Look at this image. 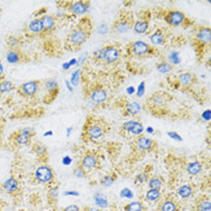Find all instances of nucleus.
<instances>
[{
	"label": "nucleus",
	"mask_w": 211,
	"mask_h": 211,
	"mask_svg": "<svg viewBox=\"0 0 211 211\" xmlns=\"http://www.w3.org/2000/svg\"><path fill=\"white\" fill-rule=\"evenodd\" d=\"M124 55L127 60H147L159 58L164 55L158 47L143 40H135L127 43Z\"/></svg>",
	"instance_id": "7ed1b4c3"
},
{
	"label": "nucleus",
	"mask_w": 211,
	"mask_h": 211,
	"mask_svg": "<svg viewBox=\"0 0 211 211\" xmlns=\"http://www.w3.org/2000/svg\"><path fill=\"white\" fill-rule=\"evenodd\" d=\"M93 28L90 18H82L67 35L65 41V48L70 51L79 50L90 37Z\"/></svg>",
	"instance_id": "20e7f679"
},
{
	"label": "nucleus",
	"mask_w": 211,
	"mask_h": 211,
	"mask_svg": "<svg viewBox=\"0 0 211 211\" xmlns=\"http://www.w3.org/2000/svg\"><path fill=\"white\" fill-rule=\"evenodd\" d=\"M95 199L97 204L102 207H106L107 206V200L104 196L100 195H97Z\"/></svg>",
	"instance_id": "c756f323"
},
{
	"label": "nucleus",
	"mask_w": 211,
	"mask_h": 211,
	"mask_svg": "<svg viewBox=\"0 0 211 211\" xmlns=\"http://www.w3.org/2000/svg\"><path fill=\"white\" fill-rule=\"evenodd\" d=\"M173 65L176 67V65L179 64L180 62V57L179 52H174L170 55L169 57L167 58Z\"/></svg>",
	"instance_id": "bb28decb"
},
{
	"label": "nucleus",
	"mask_w": 211,
	"mask_h": 211,
	"mask_svg": "<svg viewBox=\"0 0 211 211\" xmlns=\"http://www.w3.org/2000/svg\"><path fill=\"white\" fill-rule=\"evenodd\" d=\"M159 193L156 189H153L149 191L147 193V196L150 200H154L159 196Z\"/></svg>",
	"instance_id": "473e14b6"
},
{
	"label": "nucleus",
	"mask_w": 211,
	"mask_h": 211,
	"mask_svg": "<svg viewBox=\"0 0 211 211\" xmlns=\"http://www.w3.org/2000/svg\"><path fill=\"white\" fill-rule=\"evenodd\" d=\"M31 134V131L30 130V129L24 128L17 137V141L19 144H26L29 141Z\"/></svg>",
	"instance_id": "5701e85b"
},
{
	"label": "nucleus",
	"mask_w": 211,
	"mask_h": 211,
	"mask_svg": "<svg viewBox=\"0 0 211 211\" xmlns=\"http://www.w3.org/2000/svg\"><path fill=\"white\" fill-rule=\"evenodd\" d=\"M179 193L183 197H188L191 193V189L187 186H183L180 188Z\"/></svg>",
	"instance_id": "2f4dec72"
},
{
	"label": "nucleus",
	"mask_w": 211,
	"mask_h": 211,
	"mask_svg": "<svg viewBox=\"0 0 211 211\" xmlns=\"http://www.w3.org/2000/svg\"><path fill=\"white\" fill-rule=\"evenodd\" d=\"M18 185L14 179H10L6 181L4 184L5 188L8 191H13L16 189Z\"/></svg>",
	"instance_id": "cd10ccee"
},
{
	"label": "nucleus",
	"mask_w": 211,
	"mask_h": 211,
	"mask_svg": "<svg viewBox=\"0 0 211 211\" xmlns=\"http://www.w3.org/2000/svg\"><path fill=\"white\" fill-rule=\"evenodd\" d=\"M24 33L26 36H34L42 34L43 26L40 18H35L30 22L24 28Z\"/></svg>",
	"instance_id": "9d476101"
},
{
	"label": "nucleus",
	"mask_w": 211,
	"mask_h": 211,
	"mask_svg": "<svg viewBox=\"0 0 211 211\" xmlns=\"http://www.w3.org/2000/svg\"><path fill=\"white\" fill-rule=\"evenodd\" d=\"M201 169V165L198 162H194L190 164L188 167V171L192 175L198 173Z\"/></svg>",
	"instance_id": "c85d7f7f"
},
{
	"label": "nucleus",
	"mask_w": 211,
	"mask_h": 211,
	"mask_svg": "<svg viewBox=\"0 0 211 211\" xmlns=\"http://www.w3.org/2000/svg\"><path fill=\"white\" fill-rule=\"evenodd\" d=\"M80 72L79 70H77L73 72L71 78V82L73 85L76 86L79 83Z\"/></svg>",
	"instance_id": "7c9ffc66"
},
{
	"label": "nucleus",
	"mask_w": 211,
	"mask_h": 211,
	"mask_svg": "<svg viewBox=\"0 0 211 211\" xmlns=\"http://www.w3.org/2000/svg\"><path fill=\"white\" fill-rule=\"evenodd\" d=\"M175 207L174 204L171 202H167L164 205L163 207V211H174Z\"/></svg>",
	"instance_id": "f704fd0d"
},
{
	"label": "nucleus",
	"mask_w": 211,
	"mask_h": 211,
	"mask_svg": "<svg viewBox=\"0 0 211 211\" xmlns=\"http://www.w3.org/2000/svg\"><path fill=\"white\" fill-rule=\"evenodd\" d=\"M4 78V69H3V64L0 60V79L2 80H3Z\"/></svg>",
	"instance_id": "79ce46f5"
},
{
	"label": "nucleus",
	"mask_w": 211,
	"mask_h": 211,
	"mask_svg": "<svg viewBox=\"0 0 211 211\" xmlns=\"http://www.w3.org/2000/svg\"><path fill=\"white\" fill-rule=\"evenodd\" d=\"M97 163V160L94 156L91 155H88L83 158V165L85 168H90L94 167Z\"/></svg>",
	"instance_id": "b1692460"
},
{
	"label": "nucleus",
	"mask_w": 211,
	"mask_h": 211,
	"mask_svg": "<svg viewBox=\"0 0 211 211\" xmlns=\"http://www.w3.org/2000/svg\"><path fill=\"white\" fill-rule=\"evenodd\" d=\"M141 206L138 202H133L130 205L128 211H141Z\"/></svg>",
	"instance_id": "c9c22d12"
},
{
	"label": "nucleus",
	"mask_w": 211,
	"mask_h": 211,
	"mask_svg": "<svg viewBox=\"0 0 211 211\" xmlns=\"http://www.w3.org/2000/svg\"><path fill=\"white\" fill-rule=\"evenodd\" d=\"M166 77L167 81L175 88H186L196 84L198 77L193 72H184L173 74H169Z\"/></svg>",
	"instance_id": "423d86ee"
},
{
	"label": "nucleus",
	"mask_w": 211,
	"mask_h": 211,
	"mask_svg": "<svg viewBox=\"0 0 211 211\" xmlns=\"http://www.w3.org/2000/svg\"><path fill=\"white\" fill-rule=\"evenodd\" d=\"M158 59V60L155 63V67L159 73L168 75L174 70L176 67L168 60L164 55Z\"/></svg>",
	"instance_id": "f8f14e48"
},
{
	"label": "nucleus",
	"mask_w": 211,
	"mask_h": 211,
	"mask_svg": "<svg viewBox=\"0 0 211 211\" xmlns=\"http://www.w3.org/2000/svg\"><path fill=\"white\" fill-rule=\"evenodd\" d=\"M169 136L173 139L176 140L178 141H181L182 140V138L178 134L176 133L175 132H170L168 133Z\"/></svg>",
	"instance_id": "4c0bfd02"
},
{
	"label": "nucleus",
	"mask_w": 211,
	"mask_h": 211,
	"mask_svg": "<svg viewBox=\"0 0 211 211\" xmlns=\"http://www.w3.org/2000/svg\"><path fill=\"white\" fill-rule=\"evenodd\" d=\"M153 18L152 9L148 8L141 9L136 15L133 28L134 31L139 34H146L150 29Z\"/></svg>",
	"instance_id": "6e6552de"
},
{
	"label": "nucleus",
	"mask_w": 211,
	"mask_h": 211,
	"mask_svg": "<svg viewBox=\"0 0 211 211\" xmlns=\"http://www.w3.org/2000/svg\"><path fill=\"white\" fill-rule=\"evenodd\" d=\"M70 67L71 66H70V65L69 64V63H68V62H67V63L64 64L63 65L64 69L65 70L68 69V68H69V67Z\"/></svg>",
	"instance_id": "de8ad7c7"
},
{
	"label": "nucleus",
	"mask_w": 211,
	"mask_h": 211,
	"mask_svg": "<svg viewBox=\"0 0 211 211\" xmlns=\"http://www.w3.org/2000/svg\"><path fill=\"white\" fill-rule=\"evenodd\" d=\"M89 6V3L87 1H76L71 4L70 9L74 14H82L86 11Z\"/></svg>",
	"instance_id": "f3484780"
},
{
	"label": "nucleus",
	"mask_w": 211,
	"mask_h": 211,
	"mask_svg": "<svg viewBox=\"0 0 211 211\" xmlns=\"http://www.w3.org/2000/svg\"><path fill=\"white\" fill-rule=\"evenodd\" d=\"M43 26V31L42 34H44L52 30L54 27L56 21L54 18L48 14H45L40 18Z\"/></svg>",
	"instance_id": "a211bd4d"
},
{
	"label": "nucleus",
	"mask_w": 211,
	"mask_h": 211,
	"mask_svg": "<svg viewBox=\"0 0 211 211\" xmlns=\"http://www.w3.org/2000/svg\"><path fill=\"white\" fill-rule=\"evenodd\" d=\"M6 44L9 50L20 49L21 41L19 38L14 35H10L6 39Z\"/></svg>",
	"instance_id": "4be33fe9"
},
{
	"label": "nucleus",
	"mask_w": 211,
	"mask_h": 211,
	"mask_svg": "<svg viewBox=\"0 0 211 211\" xmlns=\"http://www.w3.org/2000/svg\"><path fill=\"white\" fill-rule=\"evenodd\" d=\"M134 89L132 87H130L127 89V93L130 94H132L134 93Z\"/></svg>",
	"instance_id": "a18cd8bd"
},
{
	"label": "nucleus",
	"mask_w": 211,
	"mask_h": 211,
	"mask_svg": "<svg viewBox=\"0 0 211 211\" xmlns=\"http://www.w3.org/2000/svg\"><path fill=\"white\" fill-rule=\"evenodd\" d=\"M66 195H72V196H77L78 194L77 192H73V191H69V192H65Z\"/></svg>",
	"instance_id": "49530a36"
},
{
	"label": "nucleus",
	"mask_w": 211,
	"mask_h": 211,
	"mask_svg": "<svg viewBox=\"0 0 211 211\" xmlns=\"http://www.w3.org/2000/svg\"><path fill=\"white\" fill-rule=\"evenodd\" d=\"M145 89V84L144 82H141L137 88V94L138 97H141L144 94Z\"/></svg>",
	"instance_id": "72a5a7b5"
},
{
	"label": "nucleus",
	"mask_w": 211,
	"mask_h": 211,
	"mask_svg": "<svg viewBox=\"0 0 211 211\" xmlns=\"http://www.w3.org/2000/svg\"><path fill=\"white\" fill-rule=\"evenodd\" d=\"M161 184L159 180H153L151 181L150 184V186L153 188V189H155L158 188L160 187Z\"/></svg>",
	"instance_id": "e433bc0d"
},
{
	"label": "nucleus",
	"mask_w": 211,
	"mask_h": 211,
	"mask_svg": "<svg viewBox=\"0 0 211 211\" xmlns=\"http://www.w3.org/2000/svg\"><path fill=\"white\" fill-rule=\"evenodd\" d=\"M136 145L141 150H148L152 147V142L150 139L147 137H140L136 142Z\"/></svg>",
	"instance_id": "aec40b11"
},
{
	"label": "nucleus",
	"mask_w": 211,
	"mask_h": 211,
	"mask_svg": "<svg viewBox=\"0 0 211 211\" xmlns=\"http://www.w3.org/2000/svg\"><path fill=\"white\" fill-rule=\"evenodd\" d=\"M191 29L192 34L189 39L190 43L197 62L202 63L211 52V27L206 24L197 23Z\"/></svg>",
	"instance_id": "f03ea898"
},
{
	"label": "nucleus",
	"mask_w": 211,
	"mask_h": 211,
	"mask_svg": "<svg viewBox=\"0 0 211 211\" xmlns=\"http://www.w3.org/2000/svg\"><path fill=\"white\" fill-rule=\"evenodd\" d=\"M107 98V93L104 89L99 88L95 89L92 95V99L94 101L97 103L102 102Z\"/></svg>",
	"instance_id": "412c9836"
},
{
	"label": "nucleus",
	"mask_w": 211,
	"mask_h": 211,
	"mask_svg": "<svg viewBox=\"0 0 211 211\" xmlns=\"http://www.w3.org/2000/svg\"><path fill=\"white\" fill-rule=\"evenodd\" d=\"M39 84L40 82L39 81H29L23 83L19 87V90L26 95H33L37 91Z\"/></svg>",
	"instance_id": "4468645a"
},
{
	"label": "nucleus",
	"mask_w": 211,
	"mask_h": 211,
	"mask_svg": "<svg viewBox=\"0 0 211 211\" xmlns=\"http://www.w3.org/2000/svg\"><path fill=\"white\" fill-rule=\"evenodd\" d=\"M66 85H67V88L68 89H69V90L72 91V87L71 86L70 84V83L68 81H67L66 82Z\"/></svg>",
	"instance_id": "09e8293b"
},
{
	"label": "nucleus",
	"mask_w": 211,
	"mask_h": 211,
	"mask_svg": "<svg viewBox=\"0 0 211 211\" xmlns=\"http://www.w3.org/2000/svg\"><path fill=\"white\" fill-rule=\"evenodd\" d=\"M153 18L163 22L167 26L184 29L192 28L197 23L181 10L157 6L152 9Z\"/></svg>",
	"instance_id": "f257e3e1"
},
{
	"label": "nucleus",
	"mask_w": 211,
	"mask_h": 211,
	"mask_svg": "<svg viewBox=\"0 0 211 211\" xmlns=\"http://www.w3.org/2000/svg\"><path fill=\"white\" fill-rule=\"evenodd\" d=\"M211 113L210 110H207L205 111L202 114V117L206 121H209L211 119Z\"/></svg>",
	"instance_id": "a19ab883"
},
{
	"label": "nucleus",
	"mask_w": 211,
	"mask_h": 211,
	"mask_svg": "<svg viewBox=\"0 0 211 211\" xmlns=\"http://www.w3.org/2000/svg\"><path fill=\"white\" fill-rule=\"evenodd\" d=\"M1 11H2V10H1V7H0V13H1Z\"/></svg>",
	"instance_id": "603ef678"
},
{
	"label": "nucleus",
	"mask_w": 211,
	"mask_h": 211,
	"mask_svg": "<svg viewBox=\"0 0 211 211\" xmlns=\"http://www.w3.org/2000/svg\"><path fill=\"white\" fill-rule=\"evenodd\" d=\"M89 211H98L97 209H91Z\"/></svg>",
	"instance_id": "3c124183"
},
{
	"label": "nucleus",
	"mask_w": 211,
	"mask_h": 211,
	"mask_svg": "<svg viewBox=\"0 0 211 211\" xmlns=\"http://www.w3.org/2000/svg\"><path fill=\"white\" fill-rule=\"evenodd\" d=\"M104 127L101 124L95 123L88 127V135L92 139H97L102 137L104 133Z\"/></svg>",
	"instance_id": "2eb2a0df"
},
{
	"label": "nucleus",
	"mask_w": 211,
	"mask_h": 211,
	"mask_svg": "<svg viewBox=\"0 0 211 211\" xmlns=\"http://www.w3.org/2000/svg\"><path fill=\"white\" fill-rule=\"evenodd\" d=\"M36 175L40 181H47L51 179L52 173L48 168L46 167H41L37 170Z\"/></svg>",
	"instance_id": "6ab92c4d"
},
{
	"label": "nucleus",
	"mask_w": 211,
	"mask_h": 211,
	"mask_svg": "<svg viewBox=\"0 0 211 211\" xmlns=\"http://www.w3.org/2000/svg\"><path fill=\"white\" fill-rule=\"evenodd\" d=\"M14 88V85L10 81L4 80L0 82V92L5 93L10 91Z\"/></svg>",
	"instance_id": "a878e982"
},
{
	"label": "nucleus",
	"mask_w": 211,
	"mask_h": 211,
	"mask_svg": "<svg viewBox=\"0 0 211 211\" xmlns=\"http://www.w3.org/2000/svg\"><path fill=\"white\" fill-rule=\"evenodd\" d=\"M201 211H211V204L209 202H204L201 206Z\"/></svg>",
	"instance_id": "58836bf2"
},
{
	"label": "nucleus",
	"mask_w": 211,
	"mask_h": 211,
	"mask_svg": "<svg viewBox=\"0 0 211 211\" xmlns=\"http://www.w3.org/2000/svg\"><path fill=\"white\" fill-rule=\"evenodd\" d=\"M78 208L77 206L75 205H71L69 206L67 208L66 211H78Z\"/></svg>",
	"instance_id": "37998d69"
},
{
	"label": "nucleus",
	"mask_w": 211,
	"mask_h": 211,
	"mask_svg": "<svg viewBox=\"0 0 211 211\" xmlns=\"http://www.w3.org/2000/svg\"><path fill=\"white\" fill-rule=\"evenodd\" d=\"M122 128L124 130L135 135L140 134L143 130L142 124L134 121L126 122L122 126Z\"/></svg>",
	"instance_id": "dca6fc26"
},
{
	"label": "nucleus",
	"mask_w": 211,
	"mask_h": 211,
	"mask_svg": "<svg viewBox=\"0 0 211 211\" xmlns=\"http://www.w3.org/2000/svg\"><path fill=\"white\" fill-rule=\"evenodd\" d=\"M102 60L109 64H116L121 60L122 50L120 44H111L101 49Z\"/></svg>",
	"instance_id": "1a4fd4ad"
},
{
	"label": "nucleus",
	"mask_w": 211,
	"mask_h": 211,
	"mask_svg": "<svg viewBox=\"0 0 211 211\" xmlns=\"http://www.w3.org/2000/svg\"><path fill=\"white\" fill-rule=\"evenodd\" d=\"M27 55L20 49L8 50L7 53L6 59L10 64H20L27 60Z\"/></svg>",
	"instance_id": "9b49d317"
},
{
	"label": "nucleus",
	"mask_w": 211,
	"mask_h": 211,
	"mask_svg": "<svg viewBox=\"0 0 211 211\" xmlns=\"http://www.w3.org/2000/svg\"><path fill=\"white\" fill-rule=\"evenodd\" d=\"M149 33L151 43L158 47L170 45L174 36L169 27L165 26L158 25Z\"/></svg>",
	"instance_id": "0eeeda50"
},
{
	"label": "nucleus",
	"mask_w": 211,
	"mask_h": 211,
	"mask_svg": "<svg viewBox=\"0 0 211 211\" xmlns=\"http://www.w3.org/2000/svg\"><path fill=\"white\" fill-rule=\"evenodd\" d=\"M139 104L136 102L129 103L126 106V110L128 113L131 115H135L140 111Z\"/></svg>",
	"instance_id": "393cba45"
},
{
	"label": "nucleus",
	"mask_w": 211,
	"mask_h": 211,
	"mask_svg": "<svg viewBox=\"0 0 211 211\" xmlns=\"http://www.w3.org/2000/svg\"><path fill=\"white\" fill-rule=\"evenodd\" d=\"M63 163L65 165H68L70 164L71 163V159L69 157H65L64 159H63Z\"/></svg>",
	"instance_id": "c03bdc74"
},
{
	"label": "nucleus",
	"mask_w": 211,
	"mask_h": 211,
	"mask_svg": "<svg viewBox=\"0 0 211 211\" xmlns=\"http://www.w3.org/2000/svg\"><path fill=\"white\" fill-rule=\"evenodd\" d=\"M121 196L122 197H126L130 198L132 197V193L128 189H125L122 190L121 192Z\"/></svg>",
	"instance_id": "ea45409f"
},
{
	"label": "nucleus",
	"mask_w": 211,
	"mask_h": 211,
	"mask_svg": "<svg viewBox=\"0 0 211 211\" xmlns=\"http://www.w3.org/2000/svg\"><path fill=\"white\" fill-rule=\"evenodd\" d=\"M171 95L168 92L164 91L156 92L150 97L149 100L153 105L160 106L166 104L170 100Z\"/></svg>",
	"instance_id": "ddd939ff"
},
{
	"label": "nucleus",
	"mask_w": 211,
	"mask_h": 211,
	"mask_svg": "<svg viewBox=\"0 0 211 211\" xmlns=\"http://www.w3.org/2000/svg\"><path fill=\"white\" fill-rule=\"evenodd\" d=\"M136 14L128 8L121 10L112 26V30L119 34H125L133 30Z\"/></svg>",
	"instance_id": "39448f33"
},
{
	"label": "nucleus",
	"mask_w": 211,
	"mask_h": 211,
	"mask_svg": "<svg viewBox=\"0 0 211 211\" xmlns=\"http://www.w3.org/2000/svg\"><path fill=\"white\" fill-rule=\"evenodd\" d=\"M153 128H151V127H148L147 130V131L148 132V133H152V132H153Z\"/></svg>",
	"instance_id": "8fccbe9b"
}]
</instances>
